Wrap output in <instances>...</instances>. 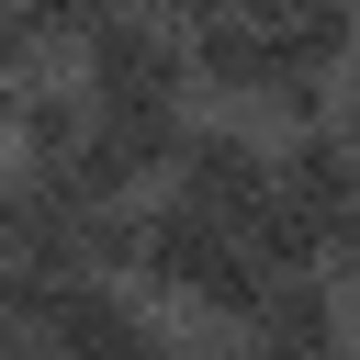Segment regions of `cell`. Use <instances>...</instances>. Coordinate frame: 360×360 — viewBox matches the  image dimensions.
Listing matches in <instances>:
<instances>
[{
  "mask_svg": "<svg viewBox=\"0 0 360 360\" xmlns=\"http://www.w3.org/2000/svg\"><path fill=\"white\" fill-rule=\"evenodd\" d=\"M124 270H146L158 292H180V304H202V315H225V326H248V315H259V292H270L259 248H248L236 225L191 214V202H158V214H135V248H124Z\"/></svg>",
  "mask_w": 360,
  "mask_h": 360,
  "instance_id": "obj_1",
  "label": "cell"
},
{
  "mask_svg": "<svg viewBox=\"0 0 360 360\" xmlns=\"http://www.w3.org/2000/svg\"><path fill=\"white\" fill-rule=\"evenodd\" d=\"M180 79H191V56H180V34H169L158 0L101 11L79 34V101H158V112H180Z\"/></svg>",
  "mask_w": 360,
  "mask_h": 360,
  "instance_id": "obj_2",
  "label": "cell"
},
{
  "mask_svg": "<svg viewBox=\"0 0 360 360\" xmlns=\"http://www.w3.org/2000/svg\"><path fill=\"white\" fill-rule=\"evenodd\" d=\"M169 202H191V214H214V225H248V214L270 202V146L236 135V124H180V146H169Z\"/></svg>",
  "mask_w": 360,
  "mask_h": 360,
  "instance_id": "obj_3",
  "label": "cell"
},
{
  "mask_svg": "<svg viewBox=\"0 0 360 360\" xmlns=\"http://www.w3.org/2000/svg\"><path fill=\"white\" fill-rule=\"evenodd\" d=\"M270 202L338 259L349 248V225H360V180H349V146H338V124H304L281 158H270Z\"/></svg>",
  "mask_w": 360,
  "mask_h": 360,
  "instance_id": "obj_4",
  "label": "cell"
},
{
  "mask_svg": "<svg viewBox=\"0 0 360 360\" xmlns=\"http://www.w3.org/2000/svg\"><path fill=\"white\" fill-rule=\"evenodd\" d=\"M101 11H112V0H0V22H11V34L34 45V56H45V45H79V34L101 22Z\"/></svg>",
  "mask_w": 360,
  "mask_h": 360,
  "instance_id": "obj_5",
  "label": "cell"
},
{
  "mask_svg": "<svg viewBox=\"0 0 360 360\" xmlns=\"http://www.w3.org/2000/svg\"><path fill=\"white\" fill-rule=\"evenodd\" d=\"M34 292V236H22V202L0 191V304H22Z\"/></svg>",
  "mask_w": 360,
  "mask_h": 360,
  "instance_id": "obj_6",
  "label": "cell"
},
{
  "mask_svg": "<svg viewBox=\"0 0 360 360\" xmlns=\"http://www.w3.org/2000/svg\"><path fill=\"white\" fill-rule=\"evenodd\" d=\"M101 360H191V349H180V338H169V326H146V315H135V326H124V338H112V349H101Z\"/></svg>",
  "mask_w": 360,
  "mask_h": 360,
  "instance_id": "obj_7",
  "label": "cell"
},
{
  "mask_svg": "<svg viewBox=\"0 0 360 360\" xmlns=\"http://www.w3.org/2000/svg\"><path fill=\"white\" fill-rule=\"evenodd\" d=\"M0 360H56V349L34 338V315H11V304H0Z\"/></svg>",
  "mask_w": 360,
  "mask_h": 360,
  "instance_id": "obj_8",
  "label": "cell"
},
{
  "mask_svg": "<svg viewBox=\"0 0 360 360\" xmlns=\"http://www.w3.org/2000/svg\"><path fill=\"white\" fill-rule=\"evenodd\" d=\"M112 11H135V0H112Z\"/></svg>",
  "mask_w": 360,
  "mask_h": 360,
  "instance_id": "obj_9",
  "label": "cell"
}]
</instances>
